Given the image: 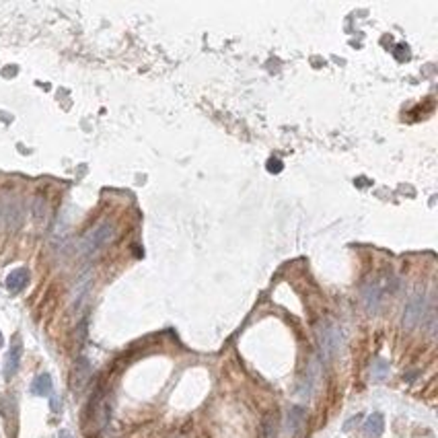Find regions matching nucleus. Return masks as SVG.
<instances>
[{
	"label": "nucleus",
	"instance_id": "39448f33",
	"mask_svg": "<svg viewBox=\"0 0 438 438\" xmlns=\"http://www.w3.org/2000/svg\"><path fill=\"white\" fill-rule=\"evenodd\" d=\"M91 378V364L87 358H78L76 366H74V373H72V389L74 391H80L87 381Z\"/></svg>",
	"mask_w": 438,
	"mask_h": 438
},
{
	"label": "nucleus",
	"instance_id": "9d476101",
	"mask_svg": "<svg viewBox=\"0 0 438 438\" xmlns=\"http://www.w3.org/2000/svg\"><path fill=\"white\" fill-rule=\"evenodd\" d=\"M303 422H305V409H303L301 406H294V407L288 409V422H286L288 432H290V434H296L298 428L303 426Z\"/></svg>",
	"mask_w": 438,
	"mask_h": 438
},
{
	"label": "nucleus",
	"instance_id": "1a4fd4ad",
	"mask_svg": "<svg viewBox=\"0 0 438 438\" xmlns=\"http://www.w3.org/2000/svg\"><path fill=\"white\" fill-rule=\"evenodd\" d=\"M31 393L33 395H39V397H48L52 395V376L48 373H41L33 378L31 383Z\"/></svg>",
	"mask_w": 438,
	"mask_h": 438
},
{
	"label": "nucleus",
	"instance_id": "0eeeda50",
	"mask_svg": "<svg viewBox=\"0 0 438 438\" xmlns=\"http://www.w3.org/2000/svg\"><path fill=\"white\" fill-rule=\"evenodd\" d=\"M362 296H364L366 309H368V311H376L378 305H381V301H383V290H381V286H378L376 282H375V284L371 282V284L364 286Z\"/></svg>",
	"mask_w": 438,
	"mask_h": 438
},
{
	"label": "nucleus",
	"instance_id": "dca6fc26",
	"mask_svg": "<svg viewBox=\"0 0 438 438\" xmlns=\"http://www.w3.org/2000/svg\"><path fill=\"white\" fill-rule=\"evenodd\" d=\"M52 409L58 411V399H56V397H52Z\"/></svg>",
	"mask_w": 438,
	"mask_h": 438
},
{
	"label": "nucleus",
	"instance_id": "4468645a",
	"mask_svg": "<svg viewBox=\"0 0 438 438\" xmlns=\"http://www.w3.org/2000/svg\"><path fill=\"white\" fill-rule=\"evenodd\" d=\"M35 216H37V218L45 216V204H43V198H37V200H35Z\"/></svg>",
	"mask_w": 438,
	"mask_h": 438
},
{
	"label": "nucleus",
	"instance_id": "f03ea898",
	"mask_svg": "<svg viewBox=\"0 0 438 438\" xmlns=\"http://www.w3.org/2000/svg\"><path fill=\"white\" fill-rule=\"evenodd\" d=\"M317 336H319V344H321V352L327 360L336 358V356L342 352V345H344V336H342V329L336 325V323H323L319 329H317Z\"/></svg>",
	"mask_w": 438,
	"mask_h": 438
},
{
	"label": "nucleus",
	"instance_id": "7ed1b4c3",
	"mask_svg": "<svg viewBox=\"0 0 438 438\" xmlns=\"http://www.w3.org/2000/svg\"><path fill=\"white\" fill-rule=\"evenodd\" d=\"M424 317V294H413L409 303L406 305V313H403V327L413 329Z\"/></svg>",
	"mask_w": 438,
	"mask_h": 438
},
{
	"label": "nucleus",
	"instance_id": "f3484780",
	"mask_svg": "<svg viewBox=\"0 0 438 438\" xmlns=\"http://www.w3.org/2000/svg\"><path fill=\"white\" fill-rule=\"evenodd\" d=\"M2 342H4V340H2V333H0V345H2Z\"/></svg>",
	"mask_w": 438,
	"mask_h": 438
},
{
	"label": "nucleus",
	"instance_id": "9b49d317",
	"mask_svg": "<svg viewBox=\"0 0 438 438\" xmlns=\"http://www.w3.org/2000/svg\"><path fill=\"white\" fill-rule=\"evenodd\" d=\"M371 376L373 381H385L389 376V362L383 358H375L371 364Z\"/></svg>",
	"mask_w": 438,
	"mask_h": 438
},
{
	"label": "nucleus",
	"instance_id": "2eb2a0df",
	"mask_svg": "<svg viewBox=\"0 0 438 438\" xmlns=\"http://www.w3.org/2000/svg\"><path fill=\"white\" fill-rule=\"evenodd\" d=\"M60 438H72V434L68 432V430H62V432H60Z\"/></svg>",
	"mask_w": 438,
	"mask_h": 438
},
{
	"label": "nucleus",
	"instance_id": "ddd939ff",
	"mask_svg": "<svg viewBox=\"0 0 438 438\" xmlns=\"http://www.w3.org/2000/svg\"><path fill=\"white\" fill-rule=\"evenodd\" d=\"M282 169H284V165H282L280 158H274V156H272V158L268 160V171H270V173H280Z\"/></svg>",
	"mask_w": 438,
	"mask_h": 438
},
{
	"label": "nucleus",
	"instance_id": "6e6552de",
	"mask_svg": "<svg viewBox=\"0 0 438 438\" xmlns=\"http://www.w3.org/2000/svg\"><path fill=\"white\" fill-rule=\"evenodd\" d=\"M385 430V418L383 413H371L364 422V436L366 438H378Z\"/></svg>",
	"mask_w": 438,
	"mask_h": 438
},
{
	"label": "nucleus",
	"instance_id": "423d86ee",
	"mask_svg": "<svg viewBox=\"0 0 438 438\" xmlns=\"http://www.w3.org/2000/svg\"><path fill=\"white\" fill-rule=\"evenodd\" d=\"M27 282H29V272L25 270V268H17V270H13L8 274V278H6V288L13 294H17V292H21L23 288L27 286Z\"/></svg>",
	"mask_w": 438,
	"mask_h": 438
},
{
	"label": "nucleus",
	"instance_id": "f8f14e48",
	"mask_svg": "<svg viewBox=\"0 0 438 438\" xmlns=\"http://www.w3.org/2000/svg\"><path fill=\"white\" fill-rule=\"evenodd\" d=\"M276 428H278L276 416H268L266 422H263V434H266V438H276Z\"/></svg>",
	"mask_w": 438,
	"mask_h": 438
},
{
	"label": "nucleus",
	"instance_id": "f257e3e1",
	"mask_svg": "<svg viewBox=\"0 0 438 438\" xmlns=\"http://www.w3.org/2000/svg\"><path fill=\"white\" fill-rule=\"evenodd\" d=\"M113 239H115V226L111 222H103V224L95 226L93 230H89L85 239L80 241V253H83V255H91V253L99 251L101 247L109 245Z\"/></svg>",
	"mask_w": 438,
	"mask_h": 438
},
{
	"label": "nucleus",
	"instance_id": "20e7f679",
	"mask_svg": "<svg viewBox=\"0 0 438 438\" xmlns=\"http://www.w3.org/2000/svg\"><path fill=\"white\" fill-rule=\"evenodd\" d=\"M21 356H23V344H21V338H13V344H10V350L6 354V364H4V376L10 378L17 371H19V364H21Z\"/></svg>",
	"mask_w": 438,
	"mask_h": 438
}]
</instances>
